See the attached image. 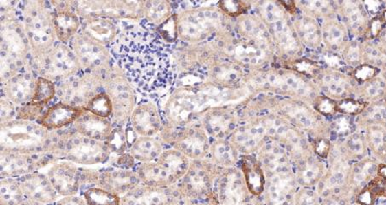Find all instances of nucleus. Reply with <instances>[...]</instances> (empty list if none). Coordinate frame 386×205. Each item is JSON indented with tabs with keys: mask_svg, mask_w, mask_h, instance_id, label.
I'll return each mask as SVG.
<instances>
[{
	"mask_svg": "<svg viewBox=\"0 0 386 205\" xmlns=\"http://www.w3.org/2000/svg\"><path fill=\"white\" fill-rule=\"evenodd\" d=\"M225 14L218 7L204 6L177 14L178 34L183 41L198 43L222 28Z\"/></svg>",
	"mask_w": 386,
	"mask_h": 205,
	"instance_id": "3",
	"label": "nucleus"
},
{
	"mask_svg": "<svg viewBox=\"0 0 386 205\" xmlns=\"http://www.w3.org/2000/svg\"><path fill=\"white\" fill-rule=\"evenodd\" d=\"M378 166L374 162L364 161L356 164L352 171V183L356 186L366 185L368 180L378 172Z\"/></svg>",
	"mask_w": 386,
	"mask_h": 205,
	"instance_id": "43",
	"label": "nucleus"
},
{
	"mask_svg": "<svg viewBox=\"0 0 386 205\" xmlns=\"http://www.w3.org/2000/svg\"><path fill=\"white\" fill-rule=\"evenodd\" d=\"M352 205H360V204H352Z\"/></svg>",
	"mask_w": 386,
	"mask_h": 205,
	"instance_id": "59",
	"label": "nucleus"
},
{
	"mask_svg": "<svg viewBox=\"0 0 386 205\" xmlns=\"http://www.w3.org/2000/svg\"><path fill=\"white\" fill-rule=\"evenodd\" d=\"M211 77L212 83L235 87L243 80V68L232 61L223 62L212 69Z\"/></svg>",
	"mask_w": 386,
	"mask_h": 205,
	"instance_id": "30",
	"label": "nucleus"
},
{
	"mask_svg": "<svg viewBox=\"0 0 386 205\" xmlns=\"http://www.w3.org/2000/svg\"><path fill=\"white\" fill-rule=\"evenodd\" d=\"M34 63L40 76L54 83H63L76 76L81 69L72 48L61 42H56L51 50L34 60Z\"/></svg>",
	"mask_w": 386,
	"mask_h": 205,
	"instance_id": "5",
	"label": "nucleus"
},
{
	"mask_svg": "<svg viewBox=\"0 0 386 205\" xmlns=\"http://www.w3.org/2000/svg\"><path fill=\"white\" fill-rule=\"evenodd\" d=\"M366 93L370 97H378L385 93L384 81L378 79H373L367 81L366 85Z\"/></svg>",
	"mask_w": 386,
	"mask_h": 205,
	"instance_id": "53",
	"label": "nucleus"
},
{
	"mask_svg": "<svg viewBox=\"0 0 386 205\" xmlns=\"http://www.w3.org/2000/svg\"><path fill=\"white\" fill-rule=\"evenodd\" d=\"M293 205H321L320 197L311 187H301L293 197Z\"/></svg>",
	"mask_w": 386,
	"mask_h": 205,
	"instance_id": "47",
	"label": "nucleus"
},
{
	"mask_svg": "<svg viewBox=\"0 0 386 205\" xmlns=\"http://www.w3.org/2000/svg\"><path fill=\"white\" fill-rule=\"evenodd\" d=\"M172 8L170 3L164 0L144 1V15L148 23L162 25L172 17Z\"/></svg>",
	"mask_w": 386,
	"mask_h": 205,
	"instance_id": "36",
	"label": "nucleus"
},
{
	"mask_svg": "<svg viewBox=\"0 0 386 205\" xmlns=\"http://www.w3.org/2000/svg\"><path fill=\"white\" fill-rule=\"evenodd\" d=\"M370 116L374 122H382L381 125L386 129V106H376L372 111Z\"/></svg>",
	"mask_w": 386,
	"mask_h": 205,
	"instance_id": "55",
	"label": "nucleus"
},
{
	"mask_svg": "<svg viewBox=\"0 0 386 205\" xmlns=\"http://www.w3.org/2000/svg\"><path fill=\"white\" fill-rule=\"evenodd\" d=\"M295 3L297 8L303 10L304 15L310 16L315 19L321 17H324L326 19H332V13L334 12V6L328 1H297Z\"/></svg>",
	"mask_w": 386,
	"mask_h": 205,
	"instance_id": "39",
	"label": "nucleus"
},
{
	"mask_svg": "<svg viewBox=\"0 0 386 205\" xmlns=\"http://www.w3.org/2000/svg\"><path fill=\"white\" fill-rule=\"evenodd\" d=\"M16 109H14L13 107V102L10 101L8 98H2L1 100V118L2 120L5 118V121L6 122L7 120H9L8 114L10 116H13L15 115Z\"/></svg>",
	"mask_w": 386,
	"mask_h": 205,
	"instance_id": "56",
	"label": "nucleus"
},
{
	"mask_svg": "<svg viewBox=\"0 0 386 205\" xmlns=\"http://www.w3.org/2000/svg\"><path fill=\"white\" fill-rule=\"evenodd\" d=\"M162 153V144L153 137H141L132 150L133 157L145 164L157 161Z\"/></svg>",
	"mask_w": 386,
	"mask_h": 205,
	"instance_id": "35",
	"label": "nucleus"
},
{
	"mask_svg": "<svg viewBox=\"0 0 386 205\" xmlns=\"http://www.w3.org/2000/svg\"><path fill=\"white\" fill-rule=\"evenodd\" d=\"M256 158L266 178L280 173L292 171L291 155L275 140H268L256 153Z\"/></svg>",
	"mask_w": 386,
	"mask_h": 205,
	"instance_id": "13",
	"label": "nucleus"
},
{
	"mask_svg": "<svg viewBox=\"0 0 386 205\" xmlns=\"http://www.w3.org/2000/svg\"><path fill=\"white\" fill-rule=\"evenodd\" d=\"M343 17L345 22L349 24L353 30H359L362 28L365 21V14L360 8L359 3L346 2L342 7Z\"/></svg>",
	"mask_w": 386,
	"mask_h": 205,
	"instance_id": "45",
	"label": "nucleus"
},
{
	"mask_svg": "<svg viewBox=\"0 0 386 205\" xmlns=\"http://www.w3.org/2000/svg\"><path fill=\"white\" fill-rule=\"evenodd\" d=\"M187 188L190 193L194 194H201L207 192L210 180L205 169L200 165H190L189 171L185 176Z\"/></svg>",
	"mask_w": 386,
	"mask_h": 205,
	"instance_id": "37",
	"label": "nucleus"
},
{
	"mask_svg": "<svg viewBox=\"0 0 386 205\" xmlns=\"http://www.w3.org/2000/svg\"><path fill=\"white\" fill-rule=\"evenodd\" d=\"M247 190L244 182L242 174L236 171L228 173L223 178L221 184V196L223 205H247Z\"/></svg>",
	"mask_w": 386,
	"mask_h": 205,
	"instance_id": "27",
	"label": "nucleus"
},
{
	"mask_svg": "<svg viewBox=\"0 0 386 205\" xmlns=\"http://www.w3.org/2000/svg\"><path fill=\"white\" fill-rule=\"evenodd\" d=\"M105 91L111 97L113 115L119 121H124L133 115L135 106L133 87L122 72L111 70L104 80Z\"/></svg>",
	"mask_w": 386,
	"mask_h": 205,
	"instance_id": "9",
	"label": "nucleus"
},
{
	"mask_svg": "<svg viewBox=\"0 0 386 205\" xmlns=\"http://www.w3.org/2000/svg\"><path fill=\"white\" fill-rule=\"evenodd\" d=\"M236 116L221 108L211 109L204 118L203 127L210 138L224 140L237 128Z\"/></svg>",
	"mask_w": 386,
	"mask_h": 205,
	"instance_id": "18",
	"label": "nucleus"
},
{
	"mask_svg": "<svg viewBox=\"0 0 386 205\" xmlns=\"http://www.w3.org/2000/svg\"><path fill=\"white\" fill-rule=\"evenodd\" d=\"M218 7L225 15L236 17L238 19L240 16L247 14V10L249 8V3L240 1H223L218 3Z\"/></svg>",
	"mask_w": 386,
	"mask_h": 205,
	"instance_id": "49",
	"label": "nucleus"
},
{
	"mask_svg": "<svg viewBox=\"0 0 386 205\" xmlns=\"http://www.w3.org/2000/svg\"><path fill=\"white\" fill-rule=\"evenodd\" d=\"M281 205H293V200L292 201V202H288V203H286V204H283Z\"/></svg>",
	"mask_w": 386,
	"mask_h": 205,
	"instance_id": "58",
	"label": "nucleus"
},
{
	"mask_svg": "<svg viewBox=\"0 0 386 205\" xmlns=\"http://www.w3.org/2000/svg\"><path fill=\"white\" fill-rule=\"evenodd\" d=\"M78 132L81 136L95 140L108 139L111 134V125L106 118L84 111L83 114L74 122Z\"/></svg>",
	"mask_w": 386,
	"mask_h": 205,
	"instance_id": "28",
	"label": "nucleus"
},
{
	"mask_svg": "<svg viewBox=\"0 0 386 205\" xmlns=\"http://www.w3.org/2000/svg\"><path fill=\"white\" fill-rule=\"evenodd\" d=\"M242 174L247 190L253 196L264 193L266 175L256 155H243L242 157Z\"/></svg>",
	"mask_w": 386,
	"mask_h": 205,
	"instance_id": "24",
	"label": "nucleus"
},
{
	"mask_svg": "<svg viewBox=\"0 0 386 205\" xmlns=\"http://www.w3.org/2000/svg\"><path fill=\"white\" fill-rule=\"evenodd\" d=\"M32 164L27 159L14 153L2 155L1 171L5 175H22L31 171Z\"/></svg>",
	"mask_w": 386,
	"mask_h": 205,
	"instance_id": "40",
	"label": "nucleus"
},
{
	"mask_svg": "<svg viewBox=\"0 0 386 205\" xmlns=\"http://www.w3.org/2000/svg\"><path fill=\"white\" fill-rule=\"evenodd\" d=\"M330 142L327 139H320L315 144L314 149L319 157L326 158L330 153Z\"/></svg>",
	"mask_w": 386,
	"mask_h": 205,
	"instance_id": "54",
	"label": "nucleus"
},
{
	"mask_svg": "<svg viewBox=\"0 0 386 205\" xmlns=\"http://www.w3.org/2000/svg\"><path fill=\"white\" fill-rule=\"evenodd\" d=\"M319 85L324 96L331 100L346 97L350 90L349 81L337 72L324 74L321 76Z\"/></svg>",
	"mask_w": 386,
	"mask_h": 205,
	"instance_id": "33",
	"label": "nucleus"
},
{
	"mask_svg": "<svg viewBox=\"0 0 386 205\" xmlns=\"http://www.w3.org/2000/svg\"><path fill=\"white\" fill-rule=\"evenodd\" d=\"M247 83L251 89L271 91L281 96L303 98L314 94V87L306 77L285 69H271L255 73Z\"/></svg>",
	"mask_w": 386,
	"mask_h": 205,
	"instance_id": "2",
	"label": "nucleus"
},
{
	"mask_svg": "<svg viewBox=\"0 0 386 205\" xmlns=\"http://www.w3.org/2000/svg\"><path fill=\"white\" fill-rule=\"evenodd\" d=\"M144 1L100 0V1L76 2L78 15L81 17H95L109 19L139 21L143 19Z\"/></svg>",
	"mask_w": 386,
	"mask_h": 205,
	"instance_id": "7",
	"label": "nucleus"
},
{
	"mask_svg": "<svg viewBox=\"0 0 386 205\" xmlns=\"http://www.w3.org/2000/svg\"><path fill=\"white\" fill-rule=\"evenodd\" d=\"M321 205H345L341 200L335 199V197H327L321 203Z\"/></svg>",
	"mask_w": 386,
	"mask_h": 205,
	"instance_id": "57",
	"label": "nucleus"
},
{
	"mask_svg": "<svg viewBox=\"0 0 386 205\" xmlns=\"http://www.w3.org/2000/svg\"><path fill=\"white\" fill-rule=\"evenodd\" d=\"M209 153L216 164L226 169H231L237 164L240 154L228 139L215 140L211 143Z\"/></svg>",
	"mask_w": 386,
	"mask_h": 205,
	"instance_id": "32",
	"label": "nucleus"
},
{
	"mask_svg": "<svg viewBox=\"0 0 386 205\" xmlns=\"http://www.w3.org/2000/svg\"><path fill=\"white\" fill-rule=\"evenodd\" d=\"M236 30L244 40L274 49L267 28L258 14H245L238 17Z\"/></svg>",
	"mask_w": 386,
	"mask_h": 205,
	"instance_id": "20",
	"label": "nucleus"
},
{
	"mask_svg": "<svg viewBox=\"0 0 386 205\" xmlns=\"http://www.w3.org/2000/svg\"><path fill=\"white\" fill-rule=\"evenodd\" d=\"M1 129L2 148L10 149L14 154L36 153L47 142L44 127L24 120L2 122Z\"/></svg>",
	"mask_w": 386,
	"mask_h": 205,
	"instance_id": "4",
	"label": "nucleus"
},
{
	"mask_svg": "<svg viewBox=\"0 0 386 205\" xmlns=\"http://www.w3.org/2000/svg\"><path fill=\"white\" fill-rule=\"evenodd\" d=\"M67 158L82 164L104 162L109 157V148L98 140L86 136H73L63 144Z\"/></svg>",
	"mask_w": 386,
	"mask_h": 205,
	"instance_id": "11",
	"label": "nucleus"
},
{
	"mask_svg": "<svg viewBox=\"0 0 386 205\" xmlns=\"http://www.w3.org/2000/svg\"><path fill=\"white\" fill-rule=\"evenodd\" d=\"M365 104L352 100H343L337 105V109L346 114L357 115L364 111Z\"/></svg>",
	"mask_w": 386,
	"mask_h": 205,
	"instance_id": "50",
	"label": "nucleus"
},
{
	"mask_svg": "<svg viewBox=\"0 0 386 205\" xmlns=\"http://www.w3.org/2000/svg\"><path fill=\"white\" fill-rule=\"evenodd\" d=\"M317 109L321 114L332 115L337 111V105L331 98L322 96L317 98Z\"/></svg>",
	"mask_w": 386,
	"mask_h": 205,
	"instance_id": "51",
	"label": "nucleus"
},
{
	"mask_svg": "<svg viewBox=\"0 0 386 205\" xmlns=\"http://www.w3.org/2000/svg\"><path fill=\"white\" fill-rule=\"evenodd\" d=\"M256 10L267 28L276 52L286 58L299 55L301 42L290 19V13L282 1L257 2Z\"/></svg>",
	"mask_w": 386,
	"mask_h": 205,
	"instance_id": "1",
	"label": "nucleus"
},
{
	"mask_svg": "<svg viewBox=\"0 0 386 205\" xmlns=\"http://www.w3.org/2000/svg\"><path fill=\"white\" fill-rule=\"evenodd\" d=\"M26 68L25 67L3 83L2 91H5V98L13 104H28L34 96L38 76L30 70L25 69Z\"/></svg>",
	"mask_w": 386,
	"mask_h": 205,
	"instance_id": "15",
	"label": "nucleus"
},
{
	"mask_svg": "<svg viewBox=\"0 0 386 205\" xmlns=\"http://www.w3.org/2000/svg\"><path fill=\"white\" fill-rule=\"evenodd\" d=\"M376 74L377 69L374 67L362 65L356 69L354 76H355L357 80L362 81V83H367V81L373 80Z\"/></svg>",
	"mask_w": 386,
	"mask_h": 205,
	"instance_id": "52",
	"label": "nucleus"
},
{
	"mask_svg": "<svg viewBox=\"0 0 386 205\" xmlns=\"http://www.w3.org/2000/svg\"><path fill=\"white\" fill-rule=\"evenodd\" d=\"M367 141L371 149L378 154H386V129L374 123L367 129Z\"/></svg>",
	"mask_w": 386,
	"mask_h": 205,
	"instance_id": "42",
	"label": "nucleus"
},
{
	"mask_svg": "<svg viewBox=\"0 0 386 205\" xmlns=\"http://www.w3.org/2000/svg\"><path fill=\"white\" fill-rule=\"evenodd\" d=\"M297 186L296 176L293 171L280 173L266 178L264 193L267 205L292 202Z\"/></svg>",
	"mask_w": 386,
	"mask_h": 205,
	"instance_id": "16",
	"label": "nucleus"
},
{
	"mask_svg": "<svg viewBox=\"0 0 386 205\" xmlns=\"http://www.w3.org/2000/svg\"><path fill=\"white\" fill-rule=\"evenodd\" d=\"M104 76L93 73L74 76L63 81L58 89H56V94L65 104L84 109L91 98L101 93V88L104 87Z\"/></svg>",
	"mask_w": 386,
	"mask_h": 205,
	"instance_id": "8",
	"label": "nucleus"
},
{
	"mask_svg": "<svg viewBox=\"0 0 386 205\" xmlns=\"http://www.w3.org/2000/svg\"><path fill=\"white\" fill-rule=\"evenodd\" d=\"M81 25L82 33L105 47L115 41L118 30L112 19L104 17H83Z\"/></svg>",
	"mask_w": 386,
	"mask_h": 205,
	"instance_id": "25",
	"label": "nucleus"
},
{
	"mask_svg": "<svg viewBox=\"0 0 386 205\" xmlns=\"http://www.w3.org/2000/svg\"><path fill=\"white\" fill-rule=\"evenodd\" d=\"M104 180H108L109 186H115L120 192H124L135 185L137 178L133 173L119 171L111 172V174L106 175Z\"/></svg>",
	"mask_w": 386,
	"mask_h": 205,
	"instance_id": "44",
	"label": "nucleus"
},
{
	"mask_svg": "<svg viewBox=\"0 0 386 205\" xmlns=\"http://www.w3.org/2000/svg\"><path fill=\"white\" fill-rule=\"evenodd\" d=\"M48 175L49 182L58 193L65 195L76 193L80 175L76 166L60 162L53 166Z\"/></svg>",
	"mask_w": 386,
	"mask_h": 205,
	"instance_id": "23",
	"label": "nucleus"
},
{
	"mask_svg": "<svg viewBox=\"0 0 386 205\" xmlns=\"http://www.w3.org/2000/svg\"><path fill=\"white\" fill-rule=\"evenodd\" d=\"M84 109L92 113V114L100 116V118H107L113 114V109H113L111 97L106 91H101L91 98Z\"/></svg>",
	"mask_w": 386,
	"mask_h": 205,
	"instance_id": "41",
	"label": "nucleus"
},
{
	"mask_svg": "<svg viewBox=\"0 0 386 205\" xmlns=\"http://www.w3.org/2000/svg\"><path fill=\"white\" fill-rule=\"evenodd\" d=\"M210 146V137L203 127H193L183 131L177 139L174 147L188 158L199 160L209 153Z\"/></svg>",
	"mask_w": 386,
	"mask_h": 205,
	"instance_id": "17",
	"label": "nucleus"
},
{
	"mask_svg": "<svg viewBox=\"0 0 386 205\" xmlns=\"http://www.w3.org/2000/svg\"><path fill=\"white\" fill-rule=\"evenodd\" d=\"M269 140L263 116L237 127L229 137L230 142L243 155L257 153Z\"/></svg>",
	"mask_w": 386,
	"mask_h": 205,
	"instance_id": "12",
	"label": "nucleus"
},
{
	"mask_svg": "<svg viewBox=\"0 0 386 205\" xmlns=\"http://www.w3.org/2000/svg\"><path fill=\"white\" fill-rule=\"evenodd\" d=\"M324 174V165L318 159L311 157L301 158L295 174L297 185L302 187L316 186Z\"/></svg>",
	"mask_w": 386,
	"mask_h": 205,
	"instance_id": "29",
	"label": "nucleus"
},
{
	"mask_svg": "<svg viewBox=\"0 0 386 205\" xmlns=\"http://www.w3.org/2000/svg\"><path fill=\"white\" fill-rule=\"evenodd\" d=\"M278 115L297 129H313L318 123L317 116L310 109L299 102H282L279 106Z\"/></svg>",
	"mask_w": 386,
	"mask_h": 205,
	"instance_id": "22",
	"label": "nucleus"
},
{
	"mask_svg": "<svg viewBox=\"0 0 386 205\" xmlns=\"http://www.w3.org/2000/svg\"><path fill=\"white\" fill-rule=\"evenodd\" d=\"M70 47L79 61L81 69L86 70L87 73L98 74L106 79L111 72V56L105 45L79 32L70 41Z\"/></svg>",
	"mask_w": 386,
	"mask_h": 205,
	"instance_id": "6",
	"label": "nucleus"
},
{
	"mask_svg": "<svg viewBox=\"0 0 386 205\" xmlns=\"http://www.w3.org/2000/svg\"><path fill=\"white\" fill-rule=\"evenodd\" d=\"M301 44L310 49H317L322 43L321 26L317 19L300 14L292 21Z\"/></svg>",
	"mask_w": 386,
	"mask_h": 205,
	"instance_id": "26",
	"label": "nucleus"
},
{
	"mask_svg": "<svg viewBox=\"0 0 386 205\" xmlns=\"http://www.w3.org/2000/svg\"><path fill=\"white\" fill-rule=\"evenodd\" d=\"M223 51L229 56L231 61L242 68H261L270 61L274 49L266 45L254 43L249 41L232 39L223 47Z\"/></svg>",
	"mask_w": 386,
	"mask_h": 205,
	"instance_id": "10",
	"label": "nucleus"
},
{
	"mask_svg": "<svg viewBox=\"0 0 386 205\" xmlns=\"http://www.w3.org/2000/svg\"><path fill=\"white\" fill-rule=\"evenodd\" d=\"M322 43L332 52L341 51L346 42V30L334 19H326L321 25Z\"/></svg>",
	"mask_w": 386,
	"mask_h": 205,
	"instance_id": "31",
	"label": "nucleus"
},
{
	"mask_svg": "<svg viewBox=\"0 0 386 205\" xmlns=\"http://www.w3.org/2000/svg\"><path fill=\"white\" fill-rule=\"evenodd\" d=\"M134 129L143 137H152L161 127V116L153 102H143L134 109L132 115Z\"/></svg>",
	"mask_w": 386,
	"mask_h": 205,
	"instance_id": "19",
	"label": "nucleus"
},
{
	"mask_svg": "<svg viewBox=\"0 0 386 205\" xmlns=\"http://www.w3.org/2000/svg\"><path fill=\"white\" fill-rule=\"evenodd\" d=\"M86 109L60 102L51 106L42 116L41 125L46 129H58L74 123Z\"/></svg>",
	"mask_w": 386,
	"mask_h": 205,
	"instance_id": "21",
	"label": "nucleus"
},
{
	"mask_svg": "<svg viewBox=\"0 0 386 205\" xmlns=\"http://www.w3.org/2000/svg\"><path fill=\"white\" fill-rule=\"evenodd\" d=\"M54 6V30L56 39L63 44L79 33L81 25L80 17L76 9V2H51Z\"/></svg>",
	"mask_w": 386,
	"mask_h": 205,
	"instance_id": "14",
	"label": "nucleus"
},
{
	"mask_svg": "<svg viewBox=\"0 0 386 205\" xmlns=\"http://www.w3.org/2000/svg\"><path fill=\"white\" fill-rule=\"evenodd\" d=\"M348 171L347 162L342 158L336 159L334 164L332 166L331 174L328 180L329 186L332 188V187L342 185L345 182Z\"/></svg>",
	"mask_w": 386,
	"mask_h": 205,
	"instance_id": "46",
	"label": "nucleus"
},
{
	"mask_svg": "<svg viewBox=\"0 0 386 205\" xmlns=\"http://www.w3.org/2000/svg\"><path fill=\"white\" fill-rule=\"evenodd\" d=\"M346 150L352 158L361 159L366 151V141L360 133H354L346 142Z\"/></svg>",
	"mask_w": 386,
	"mask_h": 205,
	"instance_id": "48",
	"label": "nucleus"
},
{
	"mask_svg": "<svg viewBox=\"0 0 386 205\" xmlns=\"http://www.w3.org/2000/svg\"><path fill=\"white\" fill-rule=\"evenodd\" d=\"M24 193L36 197V199H52L55 195L54 187L42 175H30L22 179L21 185Z\"/></svg>",
	"mask_w": 386,
	"mask_h": 205,
	"instance_id": "34",
	"label": "nucleus"
},
{
	"mask_svg": "<svg viewBox=\"0 0 386 205\" xmlns=\"http://www.w3.org/2000/svg\"><path fill=\"white\" fill-rule=\"evenodd\" d=\"M56 94V84L45 77L38 76L34 96L32 98L30 104L42 109L53 100Z\"/></svg>",
	"mask_w": 386,
	"mask_h": 205,
	"instance_id": "38",
	"label": "nucleus"
}]
</instances>
